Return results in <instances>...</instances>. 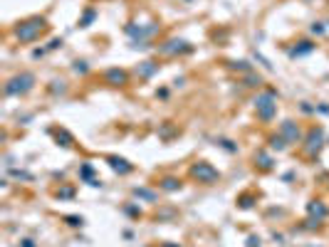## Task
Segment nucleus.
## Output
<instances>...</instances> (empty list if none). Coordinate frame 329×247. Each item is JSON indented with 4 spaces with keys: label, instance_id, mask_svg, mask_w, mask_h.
I'll use <instances>...</instances> for the list:
<instances>
[{
    "label": "nucleus",
    "instance_id": "obj_1",
    "mask_svg": "<svg viewBox=\"0 0 329 247\" xmlns=\"http://www.w3.org/2000/svg\"><path fill=\"white\" fill-rule=\"evenodd\" d=\"M42 28H45V22L35 18V20H30V22L20 25V30H18V38H20V40H33L38 32H42Z\"/></svg>",
    "mask_w": 329,
    "mask_h": 247
},
{
    "label": "nucleus",
    "instance_id": "obj_5",
    "mask_svg": "<svg viewBox=\"0 0 329 247\" xmlns=\"http://www.w3.org/2000/svg\"><path fill=\"white\" fill-rule=\"evenodd\" d=\"M107 77H109L112 82H124V80H126V77H124V72H109Z\"/></svg>",
    "mask_w": 329,
    "mask_h": 247
},
{
    "label": "nucleus",
    "instance_id": "obj_4",
    "mask_svg": "<svg viewBox=\"0 0 329 247\" xmlns=\"http://www.w3.org/2000/svg\"><path fill=\"white\" fill-rule=\"evenodd\" d=\"M270 102H272V96H270V94H267V96H262V99L257 102V109H262V116H265V119H270V116H272V104H270Z\"/></svg>",
    "mask_w": 329,
    "mask_h": 247
},
{
    "label": "nucleus",
    "instance_id": "obj_2",
    "mask_svg": "<svg viewBox=\"0 0 329 247\" xmlns=\"http://www.w3.org/2000/svg\"><path fill=\"white\" fill-rule=\"evenodd\" d=\"M30 84H33V77H30V74H23V77L13 80V82L5 86V94H15V92H28V89H30Z\"/></svg>",
    "mask_w": 329,
    "mask_h": 247
},
{
    "label": "nucleus",
    "instance_id": "obj_3",
    "mask_svg": "<svg viewBox=\"0 0 329 247\" xmlns=\"http://www.w3.org/2000/svg\"><path fill=\"white\" fill-rule=\"evenodd\" d=\"M193 176H196V178H201V180H206V183L218 180V173H215L210 166H206V164H198V166H196V168H193Z\"/></svg>",
    "mask_w": 329,
    "mask_h": 247
},
{
    "label": "nucleus",
    "instance_id": "obj_6",
    "mask_svg": "<svg viewBox=\"0 0 329 247\" xmlns=\"http://www.w3.org/2000/svg\"><path fill=\"white\" fill-rule=\"evenodd\" d=\"M164 188H168V190H173V188H176V180H166V186Z\"/></svg>",
    "mask_w": 329,
    "mask_h": 247
}]
</instances>
